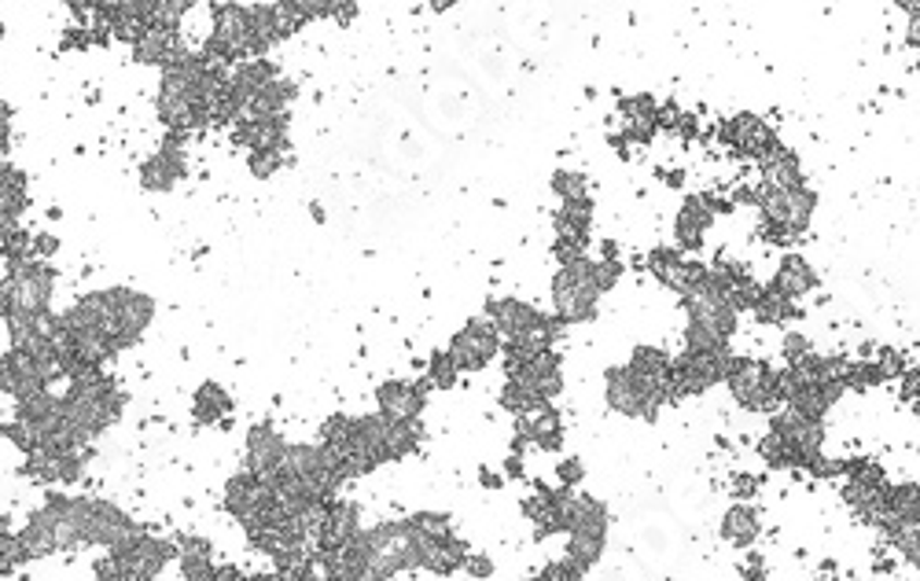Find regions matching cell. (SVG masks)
<instances>
[{"mask_svg": "<svg viewBox=\"0 0 920 581\" xmlns=\"http://www.w3.org/2000/svg\"><path fill=\"white\" fill-rule=\"evenodd\" d=\"M556 474H560V490H575L578 482H582V460H575V457L564 460L556 468Z\"/></svg>", "mask_w": 920, "mask_h": 581, "instance_id": "44", "label": "cell"}, {"mask_svg": "<svg viewBox=\"0 0 920 581\" xmlns=\"http://www.w3.org/2000/svg\"><path fill=\"white\" fill-rule=\"evenodd\" d=\"M898 380H903V401H909L917 409V391H920V375H917V368H906L903 375H898Z\"/></svg>", "mask_w": 920, "mask_h": 581, "instance_id": "46", "label": "cell"}, {"mask_svg": "<svg viewBox=\"0 0 920 581\" xmlns=\"http://www.w3.org/2000/svg\"><path fill=\"white\" fill-rule=\"evenodd\" d=\"M464 570H468L471 578L487 581L493 574V564H490V556H482V552H468V559H464Z\"/></svg>", "mask_w": 920, "mask_h": 581, "instance_id": "45", "label": "cell"}, {"mask_svg": "<svg viewBox=\"0 0 920 581\" xmlns=\"http://www.w3.org/2000/svg\"><path fill=\"white\" fill-rule=\"evenodd\" d=\"M287 129H292V111L287 114H269V119H240L232 125V140L247 151H261V148H292L287 140Z\"/></svg>", "mask_w": 920, "mask_h": 581, "instance_id": "19", "label": "cell"}, {"mask_svg": "<svg viewBox=\"0 0 920 581\" xmlns=\"http://www.w3.org/2000/svg\"><path fill=\"white\" fill-rule=\"evenodd\" d=\"M733 490L740 493V497H755V490H759V479H755V474H736Z\"/></svg>", "mask_w": 920, "mask_h": 581, "instance_id": "48", "label": "cell"}, {"mask_svg": "<svg viewBox=\"0 0 920 581\" xmlns=\"http://www.w3.org/2000/svg\"><path fill=\"white\" fill-rule=\"evenodd\" d=\"M535 405H541V398H535V394H530L523 383L505 380V386H501V409H508L512 416H519V412L535 409Z\"/></svg>", "mask_w": 920, "mask_h": 581, "instance_id": "38", "label": "cell"}, {"mask_svg": "<svg viewBox=\"0 0 920 581\" xmlns=\"http://www.w3.org/2000/svg\"><path fill=\"white\" fill-rule=\"evenodd\" d=\"M759 457L766 460V468H799V457L773 431H766V438L759 442Z\"/></svg>", "mask_w": 920, "mask_h": 581, "instance_id": "36", "label": "cell"}, {"mask_svg": "<svg viewBox=\"0 0 920 581\" xmlns=\"http://www.w3.org/2000/svg\"><path fill=\"white\" fill-rule=\"evenodd\" d=\"M445 354L453 357L457 372H482V368L501 354V335L493 332V324L487 321V317H479V321H468L457 335L450 338Z\"/></svg>", "mask_w": 920, "mask_h": 581, "instance_id": "8", "label": "cell"}, {"mask_svg": "<svg viewBox=\"0 0 920 581\" xmlns=\"http://www.w3.org/2000/svg\"><path fill=\"white\" fill-rule=\"evenodd\" d=\"M93 581H148V578L130 574V570H122L119 564H114L111 556H103V559H96V567H93Z\"/></svg>", "mask_w": 920, "mask_h": 581, "instance_id": "41", "label": "cell"}, {"mask_svg": "<svg viewBox=\"0 0 920 581\" xmlns=\"http://www.w3.org/2000/svg\"><path fill=\"white\" fill-rule=\"evenodd\" d=\"M284 453H287V442H284V434H277L269 423H255L247 434V445H244V463H247V471H255V474H273L280 463H284Z\"/></svg>", "mask_w": 920, "mask_h": 581, "instance_id": "20", "label": "cell"}, {"mask_svg": "<svg viewBox=\"0 0 920 581\" xmlns=\"http://www.w3.org/2000/svg\"><path fill=\"white\" fill-rule=\"evenodd\" d=\"M30 207V191H26V173L15 170L8 159H0V225L19 221Z\"/></svg>", "mask_w": 920, "mask_h": 581, "instance_id": "27", "label": "cell"}, {"mask_svg": "<svg viewBox=\"0 0 920 581\" xmlns=\"http://www.w3.org/2000/svg\"><path fill=\"white\" fill-rule=\"evenodd\" d=\"M192 412H196V423H207L210 428V423L225 420L232 412V398L218 383H203L196 391V401H192Z\"/></svg>", "mask_w": 920, "mask_h": 581, "instance_id": "31", "label": "cell"}, {"mask_svg": "<svg viewBox=\"0 0 920 581\" xmlns=\"http://www.w3.org/2000/svg\"><path fill=\"white\" fill-rule=\"evenodd\" d=\"M269 505H273V490H269V482L261 479V474L244 468L225 482V511L240 522V527L255 516H261Z\"/></svg>", "mask_w": 920, "mask_h": 581, "instance_id": "15", "label": "cell"}, {"mask_svg": "<svg viewBox=\"0 0 920 581\" xmlns=\"http://www.w3.org/2000/svg\"><path fill=\"white\" fill-rule=\"evenodd\" d=\"M89 460H93V445L89 449H77V453L37 449L26 457L23 474H30L34 482H45V486H74V482L85 474V468H89Z\"/></svg>", "mask_w": 920, "mask_h": 581, "instance_id": "13", "label": "cell"}, {"mask_svg": "<svg viewBox=\"0 0 920 581\" xmlns=\"http://www.w3.org/2000/svg\"><path fill=\"white\" fill-rule=\"evenodd\" d=\"M177 564L184 581H214V556H177Z\"/></svg>", "mask_w": 920, "mask_h": 581, "instance_id": "39", "label": "cell"}, {"mask_svg": "<svg viewBox=\"0 0 920 581\" xmlns=\"http://www.w3.org/2000/svg\"><path fill=\"white\" fill-rule=\"evenodd\" d=\"M4 284H8V298H12V313H23V317H41V313H52V295H56V269L48 265V261H23V265L8 269L4 273ZM4 317V321H8Z\"/></svg>", "mask_w": 920, "mask_h": 581, "instance_id": "6", "label": "cell"}, {"mask_svg": "<svg viewBox=\"0 0 920 581\" xmlns=\"http://www.w3.org/2000/svg\"><path fill=\"white\" fill-rule=\"evenodd\" d=\"M725 386H729L733 401L748 412H777L781 409V386L777 372L759 361V357H733L729 372H725Z\"/></svg>", "mask_w": 920, "mask_h": 581, "instance_id": "5", "label": "cell"}, {"mask_svg": "<svg viewBox=\"0 0 920 581\" xmlns=\"http://www.w3.org/2000/svg\"><path fill=\"white\" fill-rule=\"evenodd\" d=\"M71 519L77 527V541L82 548H114L122 541L144 534V527L130 511H122L119 505L103 497H71Z\"/></svg>", "mask_w": 920, "mask_h": 581, "instance_id": "1", "label": "cell"}, {"mask_svg": "<svg viewBox=\"0 0 920 581\" xmlns=\"http://www.w3.org/2000/svg\"><path fill=\"white\" fill-rule=\"evenodd\" d=\"M719 140L725 144V148H733L736 154H744V159H759V162L766 159L770 151L781 148L773 125L766 119H759V114H751V111L725 119L719 125Z\"/></svg>", "mask_w": 920, "mask_h": 581, "instance_id": "9", "label": "cell"}, {"mask_svg": "<svg viewBox=\"0 0 920 581\" xmlns=\"http://www.w3.org/2000/svg\"><path fill=\"white\" fill-rule=\"evenodd\" d=\"M108 556L119 564L122 570H130V574H140V578H148L155 581L167 570L173 559H177V545L173 541H162V537H155V534H137V537H130V541H122V545H114L108 548Z\"/></svg>", "mask_w": 920, "mask_h": 581, "instance_id": "7", "label": "cell"}, {"mask_svg": "<svg viewBox=\"0 0 920 581\" xmlns=\"http://www.w3.org/2000/svg\"><path fill=\"white\" fill-rule=\"evenodd\" d=\"M479 482H482V486H487V490H498L501 482H505V474H493V471L482 468V471H479Z\"/></svg>", "mask_w": 920, "mask_h": 581, "instance_id": "50", "label": "cell"}, {"mask_svg": "<svg viewBox=\"0 0 920 581\" xmlns=\"http://www.w3.org/2000/svg\"><path fill=\"white\" fill-rule=\"evenodd\" d=\"M884 383V372H880L876 361H855L847 364L844 372V386L847 391H869V386H880Z\"/></svg>", "mask_w": 920, "mask_h": 581, "instance_id": "37", "label": "cell"}, {"mask_svg": "<svg viewBox=\"0 0 920 581\" xmlns=\"http://www.w3.org/2000/svg\"><path fill=\"white\" fill-rule=\"evenodd\" d=\"M729 210V202H722L719 196H689L682 202V210H677V221H674V244L677 250H700L707 244V228L714 225V218L725 214Z\"/></svg>", "mask_w": 920, "mask_h": 581, "instance_id": "11", "label": "cell"}, {"mask_svg": "<svg viewBox=\"0 0 920 581\" xmlns=\"http://www.w3.org/2000/svg\"><path fill=\"white\" fill-rule=\"evenodd\" d=\"M844 500L866 527H884L887 519V486H866V482L847 479Z\"/></svg>", "mask_w": 920, "mask_h": 581, "instance_id": "26", "label": "cell"}, {"mask_svg": "<svg viewBox=\"0 0 920 581\" xmlns=\"http://www.w3.org/2000/svg\"><path fill=\"white\" fill-rule=\"evenodd\" d=\"M586 570H578L571 559H552L549 567H541L530 581H582Z\"/></svg>", "mask_w": 920, "mask_h": 581, "instance_id": "40", "label": "cell"}, {"mask_svg": "<svg viewBox=\"0 0 920 581\" xmlns=\"http://www.w3.org/2000/svg\"><path fill=\"white\" fill-rule=\"evenodd\" d=\"M184 148H188V137L184 133H167L159 144V151L151 154L148 162L140 166V184L148 191H173L188 173V162H184Z\"/></svg>", "mask_w": 920, "mask_h": 581, "instance_id": "12", "label": "cell"}, {"mask_svg": "<svg viewBox=\"0 0 920 581\" xmlns=\"http://www.w3.org/2000/svg\"><path fill=\"white\" fill-rule=\"evenodd\" d=\"M810 338L807 335H784V361L788 364H799L802 357H810Z\"/></svg>", "mask_w": 920, "mask_h": 581, "instance_id": "43", "label": "cell"}, {"mask_svg": "<svg viewBox=\"0 0 920 581\" xmlns=\"http://www.w3.org/2000/svg\"><path fill=\"white\" fill-rule=\"evenodd\" d=\"M884 537L887 545L906 559V564H920V541H917V522H884Z\"/></svg>", "mask_w": 920, "mask_h": 581, "instance_id": "32", "label": "cell"}, {"mask_svg": "<svg viewBox=\"0 0 920 581\" xmlns=\"http://www.w3.org/2000/svg\"><path fill=\"white\" fill-rule=\"evenodd\" d=\"M30 250H34V258H37V261L56 258V255H60V236H56V232H34Z\"/></svg>", "mask_w": 920, "mask_h": 581, "instance_id": "42", "label": "cell"}, {"mask_svg": "<svg viewBox=\"0 0 920 581\" xmlns=\"http://www.w3.org/2000/svg\"><path fill=\"white\" fill-rule=\"evenodd\" d=\"M15 541H19V548H23L26 564L45 559V556H56V552H60V537H56L52 511H48L45 505L37 511H30V519L23 522V530H15Z\"/></svg>", "mask_w": 920, "mask_h": 581, "instance_id": "21", "label": "cell"}, {"mask_svg": "<svg viewBox=\"0 0 920 581\" xmlns=\"http://www.w3.org/2000/svg\"><path fill=\"white\" fill-rule=\"evenodd\" d=\"M751 313L759 317V324H788L799 317V302H792V298H784V295H777V290H770L766 284H762Z\"/></svg>", "mask_w": 920, "mask_h": 581, "instance_id": "30", "label": "cell"}, {"mask_svg": "<svg viewBox=\"0 0 920 581\" xmlns=\"http://www.w3.org/2000/svg\"><path fill=\"white\" fill-rule=\"evenodd\" d=\"M516 434L523 445H538L545 453H556L564 445V420H560V409L552 401H541L535 409L516 416Z\"/></svg>", "mask_w": 920, "mask_h": 581, "instance_id": "16", "label": "cell"}, {"mask_svg": "<svg viewBox=\"0 0 920 581\" xmlns=\"http://www.w3.org/2000/svg\"><path fill=\"white\" fill-rule=\"evenodd\" d=\"M357 12H361V8H357V4H332V12H328V18H335L339 26H346V23H354Z\"/></svg>", "mask_w": 920, "mask_h": 581, "instance_id": "47", "label": "cell"}, {"mask_svg": "<svg viewBox=\"0 0 920 581\" xmlns=\"http://www.w3.org/2000/svg\"><path fill=\"white\" fill-rule=\"evenodd\" d=\"M604 545H608V530H571L564 559H571L578 570L589 574V567H597L600 556H604Z\"/></svg>", "mask_w": 920, "mask_h": 581, "instance_id": "29", "label": "cell"}, {"mask_svg": "<svg viewBox=\"0 0 920 581\" xmlns=\"http://www.w3.org/2000/svg\"><path fill=\"white\" fill-rule=\"evenodd\" d=\"M12 313V298H8V284H4V276H0V317H8Z\"/></svg>", "mask_w": 920, "mask_h": 581, "instance_id": "52", "label": "cell"}, {"mask_svg": "<svg viewBox=\"0 0 920 581\" xmlns=\"http://www.w3.org/2000/svg\"><path fill=\"white\" fill-rule=\"evenodd\" d=\"M133 48V60L140 66H159V71H167L170 63H177L188 48H184V37L181 30H148L140 37Z\"/></svg>", "mask_w": 920, "mask_h": 581, "instance_id": "23", "label": "cell"}, {"mask_svg": "<svg viewBox=\"0 0 920 581\" xmlns=\"http://www.w3.org/2000/svg\"><path fill=\"white\" fill-rule=\"evenodd\" d=\"M600 287L593 280V258H578L571 265H560V273L552 276V309H556L560 324H582L597 317Z\"/></svg>", "mask_w": 920, "mask_h": 581, "instance_id": "3", "label": "cell"}, {"mask_svg": "<svg viewBox=\"0 0 920 581\" xmlns=\"http://www.w3.org/2000/svg\"><path fill=\"white\" fill-rule=\"evenodd\" d=\"M818 269L810 265L802 255H784L781 258V265H777V273L770 276V290H777V295L784 298H792V302H799L802 295H810V290H818Z\"/></svg>", "mask_w": 920, "mask_h": 581, "instance_id": "22", "label": "cell"}, {"mask_svg": "<svg viewBox=\"0 0 920 581\" xmlns=\"http://www.w3.org/2000/svg\"><path fill=\"white\" fill-rule=\"evenodd\" d=\"M48 375L41 372V364L34 361L30 354H19V350H8L0 357V394H12L15 401L30 398V394H41L48 391Z\"/></svg>", "mask_w": 920, "mask_h": 581, "instance_id": "18", "label": "cell"}, {"mask_svg": "<svg viewBox=\"0 0 920 581\" xmlns=\"http://www.w3.org/2000/svg\"><path fill=\"white\" fill-rule=\"evenodd\" d=\"M755 202L762 210V236L773 244L796 239L810 228V218L818 210V196L799 184V188H755Z\"/></svg>", "mask_w": 920, "mask_h": 581, "instance_id": "2", "label": "cell"}, {"mask_svg": "<svg viewBox=\"0 0 920 581\" xmlns=\"http://www.w3.org/2000/svg\"><path fill=\"white\" fill-rule=\"evenodd\" d=\"M604 398H608V409L618 412V416H629V420H645L652 423L655 416H660V401L652 398V394L645 391L641 383H637V375L629 372V368H612V372L604 375Z\"/></svg>", "mask_w": 920, "mask_h": 581, "instance_id": "10", "label": "cell"}, {"mask_svg": "<svg viewBox=\"0 0 920 581\" xmlns=\"http://www.w3.org/2000/svg\"><path fill=\"white\" fill-rule=\"evenodd\" d=\"M357 534H361V508L346 497H332L324 505L321 527L314 534V548H343Z\"/></svg>", "mask_w": 920, "mask_h": 581, "instance_id": "17", "label": "cell"}, {"mask_svg": "<svg viewBox=\"0 0 920 581\" xmlns=\"http://www.w3.org/2000/svg\"><path fill=\"white\" fill-rule=\"evenodd\" d=\"M461 380V372H457V364H453V357L445 354V350H434L428 357V383H431V391H450V386H457Z\"/></svg>", "mask_w": 920, "mask_h": 581, "instance_id": "34", "label": "cell"}, {"mask_svg": "<svg viewBox=\"0 0 920 581\" xmlns=\"http://www.w3.org/2000/svg\"><path fill=\"white\" fill-rule=\"evenodd\" d=\"M733 346H719V350H682L671 361V386L674 398H700L711 386L725 383V372L733 364Z\"/></svg>", "mask_w": 920, "mask_h": 581, "instance_id": "4", "label": "cell"}, {"mask_svg": "<svg viewBox=\"0 0 920 581\" xmlns=\"http://www.w3.org/2000/svg\"><path fill=\"white\" fill-rule=\"evenodd\" d=\"M505 474H512V479H519V474H523V457H519V453H512V457L505 460Z\"/></svg>", "mask_w": 920, "mask_h": 581, "instance_id": "51", "label": "cell"}, {"mask_svg": "<svg viewBox=\"0 0 920 581\" xmlns=\"http://www.w3.org/2000/svg\"><path fill=\"white\" fill-rule=\"evenodd\" d=\"M244 574H240V567H232V564H221L218 570H214V581H240Z\"/></svg>", "mask_w": 920, "mask_h": 581, "instance_id": "49", "label": "cell"}, {"mask_svg": "<svg viewBox=\"0 0 920 581\" xmlns=\"http://www.w3.org/2000/svg\"><path fill=\"white\" fill-rule=\"evenodd\" d=\"M8 522H12V519H8L4 511H0V537H4V534H12V527H8Z\"/></svg>", "mask_w": 920, "mask_h": 581, "instance_id": "53", "label": "cell"}, {"mask_svg": "<svg viewBox=\"0 0 920 581\" xmlns=\"http://www.w3.org/2000/svg\"><path fill=\"white\" fill-rule=\"evenodd\" d=\"M799 184H807V177H802V162H799V154L792 148H784V144L759 162V188L777 191V188H799Z\"/></svg>", "mask_w": 920, "mask_h": 581, "instance_id": "25", "label": "cell"}, {"mask_svg": "<svg viewBox=\"0 0 920 581\" xmlns=\"http://www.w3.org/2000/svg\"><path fill=\"white\" fill-rule=\"evenodd\" d=\"M552 191L560 196V202L571 199H586L589 196V177L578 170H556L552 173Z\"/></svg>", "mask_w": 920, "mask_h": 581, "instance_id": "35", "label": "cell"}, {"mask_svg": "<svg viewBox=\"0 0 920 581\" xmlns=\"http://www.w3.org/2000/svg\"><path fill=\"white\" fill-rule=\"evenodd\" d=\"M428 380H387L376 386V412L387 416V420H420L424 405H428Z\"/></svg>", "mask_w": 920, "mask_h": 581, "instance_id": "14", "label": "cell"}, {"mask_svg": "<svg viewBox=\"0 0 920 581\" xmlns=\"http://www.w3.org/2000/svg\"><path fill=\"white\" fill-rule=\"evenodd\" d=\"M759 534H762V522H759V511L751 505H733L722 516V537L729 541L733 548H751L755 541H759Z\"/></svg>", "mask_w": 920, "mask_h": 581, "instance_id": "28", "label": "cell"}, {"mask_svg": "<svg viewBox=\"0 0 920 581\" xmlns=\"http://www.w3.org/2000/svg\"><path fill=\"white\" fill-rule=\"evenodd\" d=\"M280 77V66L273 60H247V63H236L229 71V92L240 100V108H244L247 100H255V96L266 89V85H273ZM244 114V111H240Z\"/></svg>", "mask_w": 920, "mask_h": 581, "instance_id": "24", "label": "cell"}, {"mask_svg": "<svg viewBox=\"0 0 920 581\" xmlns=\"http://www.w3.org/2000/svg\"><path fill=\"white\" fill-rule=\"evenodd\" d=\"M287 154H292V148H261V151H247V170L255 173L258 181H266V177H273V173L284 170Z\"/></svg>", "mask_w": 920, "mask_h": 581, "instance_id": "33", "label": "cell"}]
</instances>
